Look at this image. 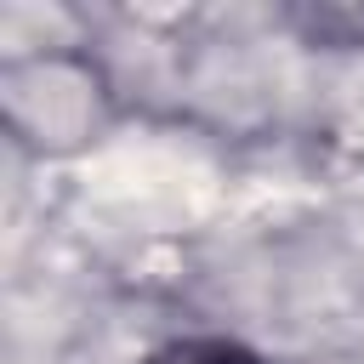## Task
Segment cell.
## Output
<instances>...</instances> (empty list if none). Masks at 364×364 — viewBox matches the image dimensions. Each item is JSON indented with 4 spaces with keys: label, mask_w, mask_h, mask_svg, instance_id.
<instances>
[{
    "label": "cell",
    "mask_w": 364,
    "mask_h": 364,
    "mask_svg": "<svg viewBox=\"0 0 364 364\" xmlns=\"http://www.w3.org/2000/svg\"><path fill=\"white\" fill-rule=\"evenodd\" d=\"M148 364H267V358H256V353H245L233 341H171Z\"/></svg>",
    "instance_id": "6da1fadb"
}]
</instances>
